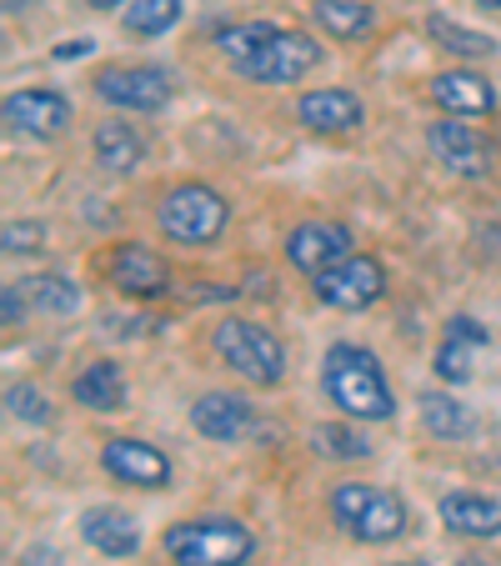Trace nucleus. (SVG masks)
Instances as JSON below:
<instances>
[{"instance_id":"f257e3e1","label":"nucleus","mask_w":501,"mask_h":566,"mask_svg":"<svg viewBox=\"0 0 501 566\" xmlns=\"http://www.w3.org/2000/svg\"><path fill=\"white\" fill-rule=\"evenodd\" d=\"M321 391H326L331 407H342V417H356V421L396 417V396L386 386V371L366 346H352V342L331 346L326 366H321Z\"/></svg>"},{"instance_id":"f03ea898","label":"nucleus","mask_w":501,"mask_h":566,"mask_svg":"<svg viewBox=\"0 0 501 566\" xmlns=\"http://www.w3.org/2000/svg\"><path fill=\"white\" fill-rule=\"evenodd\" d=\"M331 516L362 546L396 542L406 532V502L396 492H386V486H372V481H342L331 492Z\"/></svg>"},{"instance_id":"7ed1b4c3","label":"nucleus","mask_w":501,"mask_h":566,"mask_svg":"<svg viewBox=\"0 0 501 566\" xmlns=\"http://www.w3.org/2000/svg\"><path fill=\"white\" fill-rule=\"evenodd\" d=\"M226 221H231L226 196L211 191V186H201V181L171 186V191L160 196V206H156L160 235L176 241V247H211L216 235L226 231Z\"/></svg>"},{"instance_id":"20e7f679","label":"nucleus","mask_w":501,"mask_h":566,"mask_svg":"<svg viewBox=\"0 0 501 566\" xmlns=\"http://www.w3.org/2000/svg\"><path fill=\"white\" fill-rule=\"evenodd\" d=\"M257 552V536L231 516H201V522H176L166 532V556L176 566H241Z\"/></svg>"},{"instance_id":"39448f33","label":"nucleus","mask_w":501,"mask_h":566,"mask_svg":"<svg viewBox=\"0 0 501 566\" xmlns=\"http://www.w3.org/2000/svg\"><path fill=\"white\" fill-rule=\"evenodd\" d=\"M211 346L236 376H246V381H257V386H276L286 376V346L276 342V332H267V326H257V321H246V316L216 321Z\"/></svg>"},{"instance_id":"423d86ee","label":"nucleus","mask_w":501,"mask_h":566,"mask_svg":"<svg viewBox=\"0 0 501 566\" xmlns=\"http://www.w3.org/2000/svg\"><path fill=\"white\" fill-rule=\"evenodd\" d=\"M96 96L116 111H140V116H156V111L171 106L176 86L160 65H106L96 75Z\"/></svg>"},{"instance_id":"0eeeda50","label":"nucleus","mask_w":501,"mask_h":566,"mask_svg":"<svg viewBox=\"0 0 501 566\" xmlns=\"http://www.w3.org/2000/svg\"><path fill=\"white\" fill-rule=\"evenodd\" d=\"M316 65H321V45L311 41V35L281 25V31L271 35L251 61L236 65V71H241L246 81H261V86H291V81H301V75L316 71Z\"/></svg>"},{"instance_id":"6e6552de","label":"nucleus","mask_w":501,"mask_h":566,"mask_svg":"<svg viewBox=\"0 0 501 566\" xmlns=\"http://www.w3.org/2000/svg\"><path fill=\"white\" fill-rule=\"evenodd\" d=\"M311 291H316V301L331 311H366L382 301L386 271H382V261H372V256H346L342 266H331L326 276H316Z\"/></svg>"},{"instance_id":"1a4fd4ad","label":"nucleus","mask_w":501,"mask_h":566,"mask_svg":"<svg viewBox=\"0 0 501 566\" xmlns=\"http://www.w3.org/2000/svg\"><path fill=\"white\" fill-rule=\"evenodd\" d=\"M106 281L121 291V296L150 301V296H166V291H171V266H166L150 247H140V241H121V247L106 256Z\"/></svg>"},{"instance_id":"9d476101","label":"nucleus","mask_w":501,"mask_h":566,"mask_svg":"<svg viewBox=\"0 0 501 566\" xmlns=\"http://www.w3.org/2000/svg\"><path fill=\"white\" fill-rule=\"evenodd\" d=\"M346 256H356V251H352V231H346V226H336V221H306V226H296V231L286 235V261L296 271H306L311 281L326 276L331 266H342Z\"/></svg>"},{"instance_id":"9b49d317","label":"nucleus","mask_w":501,"mask_h":566,"mask_svg":"<svg viewBox=\"0 0 501 566\" xmlns=\"http://www.w3.org/2000/svg\"><path fill=\"white\" fill-rule=\"evenodd\" d=\"M427 146H431V156H437L447 171H457V176H471V181H477V176L491 171V140L481 136L477 126H467L461 116L431 120Z\"/></svg>"},{"instance_id":"f8f14e48","label":"nucleus","mask_w":501,"mask_h":566,"mask_svg":"<svg viewBox=\"0 0 501 566\" xmlns=\"http://www.w3.org/2000/svg\"><path fill=\"white\" fill-rule=\"evenodd\" d=\"M6 126L15 136H35V140H51L71 126V101L61 91H45V86H31V91H11L6 106H0Z\"/></svg>"},{"instance_id":"ddd939ff","label":"nucleus","mask_w":501,"mask_h":566,"mask_svg":"<svg viewBox=\"0 0 501 566\" xmlns=\"http://www.w3.org/2000/svg\"><path fill=\"white\" fill-rule=\"evenodd\" d=\"M101 467L116 481H126V486H146V492L171 486V461L136 437H111L106 447H101Z\"/></svg>"},{"instance_id":"4468645a","label":"nucleus","mask_w":501,"mask_h":566,"mask_svg":"<svg viewBox=\"0 0 501 566\" xmlns=\"http://www.w3.org/2000/svg\"><path fill=\"white\" fill-rule=\"evenodd\" d=\"M191 427L201 431L206 441L231 447V441H241L246 431L257 427V407H251L246 396H236V391H206L201 401L191 407Z\"/></svg>"},{"instance_id":"2eb2a0df","label":"nucleus","mask_w":501,"mask_h":566,"mask_svg":"<svg viewBox=\"0 0 501 566\" xmlns=\"http://www.w3.org/2000/svg\"><path fill=\"white\" fill-rule=\"evenodd\" d=\"M296 120L316 136H336V130H356L362 126V96L356 91H342V86H321V91H306L296 101Z\"/></svg>"},{"instance_id":"dca6fc26","label":"nucleus","mask_w":501,"mask_h":566,"mask_svg":"<svg viewBox=\"0 0 501 566\" xmlns=\"http://www.w3.org/2000/svg\"><path fill=\"white\" fill-rule=\"evenodd\" d=\"M441 526L471 542H491L501 536V496H481V492H447L441 496Z\"/></svg>"},{"instance_id":"f3484780","label":"nucleus","mask_w":501,"mask_h":566,"mask_svg":"<svg viewBox=\"0 0 501 566\" xmlns=\"http://www.w3.org/2000/svg\"><path fill=\"white\" fill-rule=\"evenodd\" d=\"M431 101L467 120V116H487V111L497 106V91H491V81H481L477 71H441V75H431Z\"/></svg>"},{"instance_id":"a211bd4d","label":"nucleus","mask_w":501,"mask_h":566,"mask_svg":"<svg viewBox=\"0 0 501 566\" xmlns=\"http://www.w3.org/2000/svg\"><path fill=\"white\" fill-rule=\"evenodd\" d=\"M81 536H86V546H96L101 556H136L140 552V526L131 512H121V506H91L86 516H81Z\"/></svg>"},{"instance_id":"6ab92c4d","label":"nucleus","mask_w":501,"mask_h":566,"mask_svg":"<svg viewBox=\"0 0 501 566\" xmlns=\"http://www.w3.org/2000/svg\"><path fill=\"white\" fill-rule=\"evenodd\" d=\"M71 396L86 411H101V417H111V411H126V401H131L126 371H121L116 361H91L86 371L71 381Z\"/></svg>"},{"instance_id":"aec40b11","label":"nucleus","mask_w":501,"mask_h":566,"mask_svg":"<svg viewBox=\"0 0 501 566\" xmlns=\"http://www.w3.org/2000/svg\"><path fill=\"white\" fill-rule=\"evenodd\" d=\"M91 150H96V166L111 176H131L146 160V136L126 120H101L96 136H91Z\"/></svg>"},{"instance_id":"412c9836","label":"nucleus","mask_w":501,"mask_h":566,"mask_svg":"<svg viewBox=\"0 0 501 566\" xmlns=\"http://www.w3.org/2000/svg\"><path fill=\"white\" fill-rule=\"evenodd\" d=\"M311 15H316V25L326 35H336V41H362L376 25L372 6H362V0H311Z\"/></svg>"},{"instance_id":"4be33fe9","label":"nucleus","mask_w":501,"mask_h":566,"mask_svg":"<svg viewBox=\"0 0 501 566\" xmlns=\"http://www.w3.org/2000/svg\"><path fill=\"white\" fill-rule=\"evenodd\" d=\"M421 421H427V431H431V437H441V441H461V437H471V431H477L471 411L461 407V401H451V396H441V391L421 396Z\"/></svg>"},{"instance_id":"5701e85b","label":"nucleus","mask_w":501,"mask_h":566,"mask_svg":"<svg viewBox=\"0 0 501 566\" xmlns=\"http://www.w3.org/2000/svg\"><path fill=\"white\" fill-rule=\"evenodd\" d=\"M427 35L441 45V51L461 55V61H481V55L497 51V41H491L487 31H471V25H457V21H447V15H427Z\"/></svg>"},{"instance_id":"b1692460","label":"nucleus","mask_w":501,"mask_h":566,"mask_svg":"<svg viewBox=\"0 0 501 566\" xmlns=\"http://www.w3.org/2000/svg\"><path fill=\"white\" fill-rule=\"evenodd\" d=\"M21 286H25V296H31V306L45 311V316H71V311L81 306V286H75L71 276H55V271H45V276H25Z\"/></svg>"},{"instance_id":"393cba45","label":"nucleus","mask_w":501,"mask_h":566,"mask_svg":"<svg viewBox=\"0 0 501 566\" xmlns=\"http://www.w3.org/2000/svg\"><path fill=\"white\" fill-rule=\"evenodd\" d=\"M311 447H316L321 457H331V461H366L372 457V441H366L362 431L342 427V421H326V427L311 431Z\"/></svg>"},{"instance_id":"a878e982","label":"nucleus","mask_w":501,"mask_h":566,"mask_svg":"<svg viewBox=\"0 0 501 566\" xmlns=\"http://www.w3.org/2000/svg\"><path fill=\"white\" fill-rule=\"evenodd\" d=\"M181 15H186V0H136L126 11V31L131 35H166Z\"/></svg>"},{"instance_id":"bb28decb","label":"nucleus","mask_w":501,"mask_h":566,"mask_svg":"<svg viewBox=\"0 0 501 566\" xmlns=\"http://www.w3.org/2000/svg\"><path fill=\"white\" fill-rule=\"evenodd\" d=\"M281 25H271V21H246V25H226L221 35H216V45H221V55L231 65H241V61H251V55L261 51V45L276 35Z\"/></svg>"},{"instance_id":"cd10ccee","label":"nucleus","mask_w":501,"mask_h":566,"mask_svg":"<svg viewBox=\"0 0 501 566\" xmlns=\"http://www.w3.org/2000/svg\"><path fill=\"white\" fill-rule=\"evenodd\" d=\"M6 407H11L15 421H31V427L51 421V401H45V391H35V386H11V391H6Z\"/></svg>"},{"instance_id":"c85d7f7f","label":"nucleus","mask_w":501,"mask_h":566,"mask_svg":"<svg viewBox=\"0 0 501 566\" xmlns=\"http://www.w3.org/2000/svg\"><path fill=\"white\" fill-rule=\"evenodd\" d=\"M437 376L441 381H457V386L471 376V352L461 342H451V336L437 346Z\"/></svg>"},{"instance_id":"c756f323","label":"nucleus","mask_w":501,"mask_h":566,"mask_svg":"<svg viewBox=\"0 0 501 566\" xmlns=\"http://www.w3.org/2000/svg\"><path fill=\"white\" fill-rule=\"evenodd\" d=\"M45 247V226L41 221H11L6 226V251L11 256H31V251Z\"/></svg>"},{"instance_id":"7c9ffc66","label":"nucleus","mask_w":501,"mask_h":566,"mask_svg":"<svg viewBox=\"0 0 501 566\" xmlns=\"http://www.w3.org/2000/svg\"><path fill=\"white\" fill-rule=\"evenodd\" d=\"M447 336H451V342L481 346V342H487V326H481V321H471V316H451V321H447Z\"/></svg>"},{"instance_id":"2f4dec72","label":"nucleus","mask_w":501,"mask_h":566,"mask_svg":"<svg viewBox=\"0 0 501 566\" xmlns=\"http://www.w3.org/2000/svg\"><path fill=\"white\" fill-rule=\"evenodd\" d=\"M0 311H6V326H15V321H21V311H25L21 281H11V286H6V296H0Z\"/></svg>"},{"instance_id":"473e14b6","label":"nucleus","mask_w":501,"mask_h":566,"mask_svg":"<svg viewBox=\"0 0 501 566\" xmlns=\"http://www.w3.org/2000/svg\"><path fill=\"white\" fill-rule=\"evenodd\" d=\"M91 41H71V45H55V61H71V55H86Z\"/></svg>"},{"instance_id":"72a5a7b5","label":"nucleus","mask_w":501,"mask_h":566,"mask_svg":"<svg viewBox=\"0 0 501 566\" xmlns=\"http://www.w3.org/2000/svg\"><path fill=\"white\" fill-rule=\"evenodd\" d=\"M457 566H501V562H491V556H481V552H471V556H461Z\"/></svg>"},{"instance_id":"f704fd0d","label":"nucleus","mask_w":501,"mask_h":566,"mask_svg":"<svg viewBox=\"0 0 501 566\" xmlns=\"http://www.w3.org/2000/svg\"><path fill=\"white\" fill-rule=\"evenodd\" d=\"M91 11H111V6H121V0H86Z\"/></svg>"},{"instance_id":"c9c22d12","label":"nucleus","mask_w":501,"mask_h":566,"mask_svg":"<svg viewBox=\"0 0 501 566\" xmlns=\"http://www.w3.org/2000/svg\"><path fill=\"white\" fill-rule=\"evenodd\" d=\"M25 11V0H6V15H21Z\"/></svg>"},{"instance_id":"e433bc0d","label":"nucleus","mask_w":501,"mask_h":566,"mask_svg":"<svg viewBox=\"0 0 501 566\" xmlns=\"http://www.w3.org/2000/svg\"><path fill=\"white\" fill-rule=\"evenodd\" d=\"M481 11H501V0H477Z\"/></svg>"},{"instance_id":"4c0bfd02","label":"nucleus","mask_w":501,"mask_h":566,"mask_svg":"<svg viewBox=\"0 0 501 566\" xmlns=\"http://www.w3.org/2000/svg\"><path fill=\"white\" fill-rule=\"evenodd\" d=\"M396 566H427V562H396Z\"/></svg>"}]
</instances>
